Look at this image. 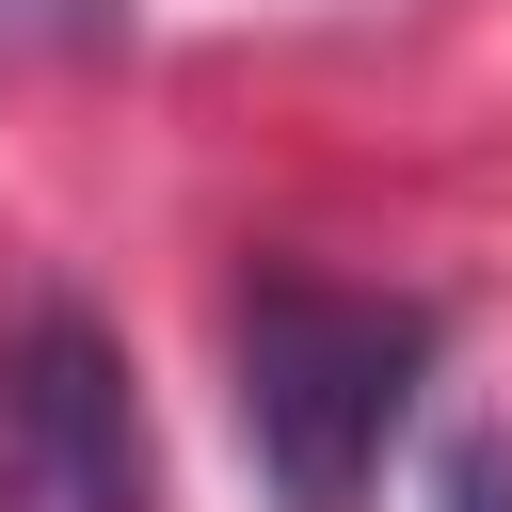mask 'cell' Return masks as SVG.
<instances>
[{"label": "cell", "instance_id": "cell-2", "mask_svg": "<svg viewBox=\"0 0 512 512\" xmlns=\"http://www.w3.org/2000/svg\"><path fill=\"white\" fill-rule=\"evenodd\" d=\"M0 512H160L128 336L64 288H32L0 320Z\"/></svg>", "mask_w": 512, "mask_h": 512}, {"label": "cell", "instance_id": "cell-1", "mask_svg": "<svg viewBox=\"0 0 512 512\" xmlns=\"http://www.w3.org/2000/svg\"><path fill=\"white\" fill-rule=\"evenodd\" d=\"M240 352V448L272 480V512H368L384 448L416 432L432 368H448V304L432 288H336V272H240L224 304Z\"/></svg>", "mask_w": 512, "mask_h": 512}, {"label": "cell", "instance_id": "cell-4", "mask_svg": "<svg viewBox=\"0 0 512 512\" xmlns=\"http://www.w3.org/2000/svg\"><path fill=\"white\" fill-rule=\"evenodd\" d=\"M0 16H32V32H64V48H96V32L128 16V0H0Z\"/></svg>", "mask_w": 512, "mask_h": 512}, {"label": "cell", "instance_id": "cell-3", "mask_svg": "<svg viewBox=\"0 0 512 512\" xmlns=\"http://www.w3.org/2000/svg\"><path fill=\"white\" fill-rule=\"evenodd\" d=\"M432 512H512V432H448V464H432Z\"/></svg>", "mask_w": 512, "mask_h": 512}]
</instances>
